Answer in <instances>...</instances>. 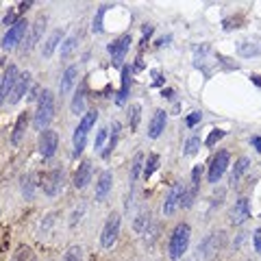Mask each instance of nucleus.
<instances>
[{
    "label": "nucleus",
    "mask_w": 261,
    "mask_h": 261,
    "mask_svg": "<svg viewBox=\"0 0 261 261\" xmlns=\"http://www.w3.org/2000/svg\"><path fill=\"white\" fill-rule=\"evenodd\" d=\"M190 238H192V228H190V224L181 222V224L174 226V231H172V235H170V242H168V254H170V259L178 261L185 252H188Z\"/></svg>",
    "instance_id": "obj_1"
},
{
    "label": "nucleus",
    "mask_w": 261,
    "mask_h": 261,
    "mask_svg": "<svg viewBox=\"0 0 261 261\" xmlns=\"http://www.w3.org/2000/svg\"><path fill=\"white\" fill-rule=\"evenodd\" d=\"M54 116V96L50 90H44L40 94V102H37V111H35V128L37 130H46V126L50 124Z\"/></svg>",
    "instance_id": "obj_2"
},
{
    "label": "nucleus",
    "mask_w": 261,
    "mask_h": 261,
    "mask_svg": "<svg viewBox=\"0 0 261 261\" xmlns=\"http://www.w3.org/2000/svg\"><path fill=\"white\" fill-rule=\"evenodd\" d=\"M96 120H98L96 111H87V114L83 116V120H80V124L76 126V130H74V157H78V154L85 150L87 133H90V128L96 124Z\"/></svg>",
    "instance_id": "obj_3"
},
{
    "label": "nucleus",
    "mask_w": 261,
    "mask_h": 261,
    "mask_svg": "<svg viewBox=\"0 0 261 261\" xmlns=\"http://www.w3.org/2000/svg\"><path fill=\"white\" fill-rule=\"evenodd\" d=\"M120 226H122V218L120 214H111L104 222L102 231H100V244L102 248H114V244L118 242V235H120Z\"/></svg>",
    "instance_id": "obj_4"
},
{
    "label": "nucleus",
    "mask_w": 261,
    "mask_h": 261,
    "mask_svg": "<svg viewBox=\"0 0 261 261\" xmlns=\"http://www.w3.org/2000/svg\"><path fill=\"white\" fill-rule=\"evenodd\" d=\"M26 28H28V22L24 20H18L14 26H9V30L4 33V37H2V48L4 50H11V48H16L18 44H20L22 40H24V35H26Z\"/></svg>",
    "instance_id": "obj_5"
},
{
    "label": "nucleus",
    "mask_w": 261,
    "mask_h": 261,
    "mask_svg": "<svg viewBox=\"0 0 261 261\" xmlns=\"http://www.w3.org/2000/svg\"><path fill=\"white\" fill-rule=\"evenodd\" d=\"M228 161H231V154H228L226 150H220L214 159H211L209 174H207L209 183H218V181H220L222 174H224V172H226V168H228Z\"/></svg>",
    "instance_id": "obj_6"
},
{
    "label": "nucleus",
    "mask_w": 261,
    "mask_h": 261,
    "mask_svg": "<svg viewBox=\"0 0 261 261\" xmlns=\"http://www.w3.org/2000/svg\"><path fill=\"white\" fill-rule=\"evenodd\" d=\"M57 146H59V135L57 130H42L40 133V152L44 159H50L54 152H57Z\"/></svg>",
    "instance_id": "obj_7"
},
{
    "label": "nucleus",
    "mask_w": 261,
    "mask_h": 261,
    "mask_svg": "<svg viewBox=\"0 0 261 261\" xmlns=\"http://www.w3.org/2000/svg\"><path fill=\"white\" fill-rule=\"evenodd\" d=\"M44 194L46 196H57L61 190H64V170H50L44 176Z\"/></svg>",
    "instance_id": "obj_8"
},
{
    "label": "nucleus",
    "mask_w": 261,
    "mask_h": 261,
    "mask_svg": "<svg viewBox=\"0 0 261 261\" xmlns=\"http://www.w3.org/2000/svg\"><path fill=\"white\" fill-rule=\"evenodd\" d=\"M183 194H185L183 183H174L172 188H170V192H168V196H166V202H164V214L166 216H172L174 211L181 207Z\"/></svg>",
    "instance_id": "obj_9"
},
{
    "label": "nucleus",
    "mask_w": 261,
    "mask_h": 261,
    "mask_svg": "<svg viewBox=\"0 0 261 261\" xmlns=\"http://www.w3.org/2000/svg\"><path fill=\"white\" fill-rule=\"evenodd\" d=\"M200 176H202V168L196 166L194 170H192V181H190V188L185 190L183 194V200H181V207L183 209H190L192 204L196 200V194H198V185H200Z\"/></svg>",
    "instance_id": "obj_10"
},
{
    "label": "nucleus",
    "mask_w": 261,
    "mask_h": 261,
    "mask_svg": "<svg viewBox=\"0 0 261 261\" xmlns=\"http://www.w3.org/2000/svg\"><path fill=\"white\" fill-rule=\"evenodd\" d=\"M222 240H224V233H211V235H207V238L200 242V246H198V252H202L204 259H211L218 250H220Z\"/></svg>",
    "instance_id": "obj_11"
},
{
    "label": "nucleus",
    "mask_w": 261,
    "mask_h": 261,
    "mask_svg": "<svg viewBox=\"0 0 261 261\" xmlns=\"http://www.w3.org/2000/svg\"><path fill=\"white\" fill-rule=\"evenodd\" d=\"M128 48H130V35H122V37H118L116 42L109 44V54H111V59H114L116 66L126 57Z\"/></svg>",
    "instance_id": "obj_12"
},
{
    "label": "nucleus",
    "mask_w": 261,
    "mask_h": 261,
    "mask_svg": "<svg viewBox=\"0 0 261 261\" xmlns=\"http://www.w3.org/2000/svg\"><path fill=\"white\" fill-rule=\"evenodd\" d=\"M18 76H20V74H18V68L16 66H9L7 72H4V76L0 78V104L7 100V96L11 94V90H14Z\"/></svg>",
    "instance_id": "obj_13"
},
{
    "label": "nucleus",
    "mask_w": 261,
    "mask_h": 261,
    "mask_svg": "<svg viewBox=\"0 0 261 261\" xmlns=\"http://www.w3.org/2000/svg\"><path fill=\"white\" fill-rule=\"evenodd\" d=\"M248 218H250V207H248V200H246V198H240V200L233 204L231 214H228V220H231V224L240 226V224H244Z\"/></svg>",
    "instance_id": "obj_14"
},
{
    "label": "nucleus",
    "mask_w": 261,
    "mask_h": 261,
    "mask_svg": "<svg viewBox=\"0 0 261 261\" xmlns=\"http://www.w3.org/2000/svg\"><path fill=\"white\" fill-rule=\"evenodd\" d=\"M30 87V74L28 72H22L20 76H18L16 80V85H14V90H11V98H9V102L11 104H16V102H20L22 100V96L26 94V90Z\"/></svg>",
    "instance_id": "obj_15"
},
{
    "label": "nucleus",
    "mask_w": 261,
    "mask_h": 261,
    "mask_svg": "<svg viewBox=\"0 0 261 261\" xmlns=\"http://www.w3.org/2000/svg\"><path fill=\"white\" fill-rule=\"evenodd\" d=\"M166 122H168L166 111L164 109H157V111H154V116H152V120H150V124H148V138L157 140L159 135L166 130Z\"/></svg>",
    "instance_id": "obj_16"
},
{
    "label": "nucleus",
    "mask_w": 261,
    "mask_h": 261,
    "mask_svg": "<svg viewBox=\"0 0 261 261\" xmlns=\"http://www.w3.org/2000/svg\"><path fill=\"white\" fill-rule=\"evenodd\" d=\"M111 185H114V174L109 170H104L96 183V200H104L107 198V194L111 192Z\"/></svg>",
    "instance_id": "obj_17"
},
{
    "label": "nucleus",
    "mask_w": 261,
    "mask_h": 261,
    "mask_svg": "<svg viewBox=\"0 0 261 261\" xmlns=\"http://www.w3.org/2000/svg\"><path fill=\"white\" fill-rule=\"evenodd\" d=\"M90 181H92V164L90 161H83V164L78 166L76 174H74V188L83 190V188H87Z\"/></svg>",
    "instance_id": "obj_18"
},
{
    "label": "nucleus",
    "mask_w": 261,
    "mask_h": 261,
    "mask_svg": "<svg viewBox=\"0 0 261 261\" xmlns=\"http://www.w3.org/2000/svg\"><path fill=\"white\" fill-rule=\"evenodd\" d=\"M61 40H64V30H61V28L52 30L50 37H48V40L44 42V46H42V54H44V57H46V59L50 57V54H52L54 50H57V46L61 44Z\"/></svg>",
    "instance_id": "obj_19"
},
{
    "label": "nucleus",
    "mask_w": 261,
    "mask_h": 261,
    "mask_svg": "<svg viewBox=\"0 0 261 261\" xmlns=\"http://www.w3.org/2000/svg\"><path fill=\"white\" fill-rule=\"evenodd\" d=\"M44 26H46V18L44 16H40L35 20V24H33V30H30V37H28V42H26V46H24V52H30L33 50V46L37 42H40V37H42V30H44Z\"/></svg>",
    "instance_id": "obj_20"
},
{
    "label": "nucleus",
    "mask_w": 261,
    "mask_h": 261,
    "mask_svg": "<svg viewBox=\"0 0 261 261\" xmlns=\"http://www.w3.org/2000/svg\"><path fill=\"white\" fill-rule=\"evenodd\" d=\"M76 78H78V68L70 66L64 72V76H61V94H68V92L74 87V83H76Z\"/></svg>",
    "instance_id": "obj_21"
},
{
    "label": "nucleus",
    "mask_w": 261,
    "mask_h": 261,
    "mask_svg": "<svg viewBox=\"0 0 261 261\" xmlns=\"http://www.w3.org/2000/svg\"><path fill=\"white\" fill-rule=\"evenodd\" d=\"M128 87H130V68L124 66V68H122V87H120V92H118V98H116L118 104H124V102H126Z\"/></svg>",
    "instance_id": "obj_22"
},
{
    "label": "nucleus",
    "mask_w": 261,
    "mask_h": 261,
    "mask_svg": "<svg viewBox=\"0 0 261 261\" xmlns=\"http://www.w3.org/2000/svg\"><path fill=\"white\" fill-rule=\"evenodd\" d=\"M35 172H28V174H24L22 176V196L26 198V200H33V196H35Z\"/></svg>",
    "instance_id": "obj_23"
},
{
    "label": "nucleus",
    "mask_w": 261,
    "mask_h": 261,
    "mask_svg": "<svg viewBox=\"0 0 261 261\" xmlns=\"http://www.w3.org/2000/svg\"><path fill=\"white\" fill-rule=\"evenodd\" d=\"M26 124H28V116L20 114V118H18V122H16V128H14V135H11V144L14 146H18L22 142V135H24V130H26Z\"/></svg>",
    "instance_id": "obj_24"
},
{
    "label": "nucleus",
    "mask_w": 261,
    "mask_h": 261,
    "mask_svg": "<svg viewBox=\"0 0 261 261\" xmlns=\"http://www.w3.org/2000/svg\"><path fill=\"white\" fill-rule=\"evenodd\" d=\"M148 224H150V211L142 209L140 214H138V218H135V222H133L135 233H146L148 231Z\"/></svg>",
    "instance_id": "obj_25"
},
{
    "label": "nucleus",
    "mask_w": 261,
    "mask_h": 261,
    "mask_svg": "<svg viewBox=\"0 0 261 261\" xmlns=\"http://www.w3.org/2000/svg\"><path fill=\"white\" fill-rule=\"evenodd\" d=\"M142 170H144V154L138 152V154L133 157V164H130V185H133V183L140 178Z\"/></svg>",
    "instance_id": "obj_26"
},
{
    "label": "nucleus",
    "mask_w": 261,
    "mask_h": 261,
    "mask_svg": "<svg viewBox=\"0 0 261 261\" xmlns=\"http://www.w3.org/2000/svg\"><path fill=\"white\" fill-rule=\"evenodd\" d=\"M248 164H250V161H248V157H240V159H238V164H235V168H233V174H231V183H233V185L240 183L242 174L248 170Z\"/></svg>",
    "instance_id": "obj_27"
},
{
    "label": "nucleus",
    "mask_w": 261,
    "mask_h": 261,
    "mask_svg": "<svg viewBox=\"0 0 261 261\" xmlns=\"http://www.w3.org/2000/svg\"><path fill=\"white\" fill-rule=\"evenodd\" d=\"M11 261H37V257L30 246H18V250L14 252Z\"/></svg>",
    "instance_id": "obj_28"
},
{
    "label": "nucleus",
    "mask_w": 261,
    "mask_h": 261,
    "mask_svg": "<svg viewBox=\"0 0 261 261\" xmlns=\"http://www.w3.org/2000/svg\"><path fill=\"white\" fill-rule=\"evenodd\" d=\"M76 46H78V35H70L64 44H61V57L64 59L72 57V52L76 50Z\"/></svg>",
    "instance_id": "obj_29"
},
{
    "label": "nucleus",
    "mask_w": 261,
    "mask_h": 261,
    "mask_svg": "<svg viewBox=\"0 0 261 261\" xmlns=\"http://www.w3.org/2000/svg\"><path fill=\"white\" fill-rule=\"evenodd\" d=\"M140 118H142V104L140 102L130 104V109H128V124H130V128L140 126Z\"/></svg>",
    "instance_id": "obj_30"
},
{
    "label": "nucleus",
    "mask_w": 261,
    "mask_h": 261,
    "mask_svg": "<svg viewBox=\"0 0 261 261\" xmlns=\"http://www.w3.org/2000/svg\"><path fill=\"white\" fill-rule=\"evenodd\" d=\"M61 261H83V246H70Z\"/></svg>",
    "instance_id": "obj_31"
},
{
    "label": "nucleus",
    "mask_w": 261,
    "mask_h": 261,
    "mask_svg": "<svg viewBox=\"0 0 261 261\" xmlns=\"http://www.w3.org/2000/svg\"><path fill=\"white\" fill-rule=\"evenodd\" d=\"M83 109H85V90L80 87V90L74 94V100H72V111L74 114H83Z\"/></svg>",
    "instance_id": "obj_32"
},
{
    "label": "nucleus",
    "mask_w": 261,
    "mask_h": 261,
    "mask_svg": "<svg viewBox=\"0 0 261 261\" xmlns=\"http://www.w3.org/2000/svg\"><path fill=\"white\" fill-rule=\"evenodd\" d=\"M157 168H159V154H157V152H152L150 157H148V164L144 166V176H146V178H150V176H152V172L157 170Z\"/></svg>",
    "instance_id": "obj_33"
},
{
    "label": "nucleus",
    "mask_w": 261,
    "mask_h": 261,
    "mask_svg": "<svg viewBox=\"0 0 261 261\" xmlns=\"http://www.w3.org/2000/svg\"><path fill=\"white\" fill-rule=\"evenodd\" d=\"M118 135H120V122H114V135H111V140H109V146L102 150V157H109L111 150L116 148V144H118Z\"/></svg>",
    "instance_id": "obj_34"
},
{
    "label": "nucleus",
    "mask_w": 261,
    "mask_h": 261,
    "mask_svg": "<svg viewBox=\"0 0 261 261\" xmlns=\"http://www.w3.org/2000/svg\"><path fill=\"white\" fill-rule=\"evenodd\" d=\"M198 148H200V138H198V135H194V138H190L188 142H185V154H188V157H192V154H196L198 152Z\"/></svg>",
    "instance_id": "obj_35"
},
{
    "label": "nucleus",
    "mask_w": 261,
    "mask_h": 261,
    "mask_svg": "<svg viewBox=\"0 0 261 261\" xmlns=\"http://www.w3.org/2000/svg\"><path fill=\"white\" fill-rule=\"evenodd\" d=\"M224 135H226V130H220V128L211 130V133H209V138L204 140V144H207L209 148H214V146H216V142H218V140H222V138H224Z\"/></svg>",
    "instance_id": "obj_36"
},
{
    "label": "nucleus",
    "mask_w": 261,
    "mask_h": 261,
    "mask_svg": "<svg viewBox=\"0 0 261 261\" xmlns=\"http://www.w3.org/2000/svg\"><path fill=\"white\" fill-rule=\"evenodd\" d=\"M240 54H242V57H252V54H261V46H248V44H242V46H240Z\"/></svg>",
    "instance_id": "obj_37"
},
{
    "label": "nucleus",
    "mask_w": 261,
    "mask_h": 261,
    "mask_svg": "<svg viewBox=\"0 0 261 261\" xmlns=\"http://www.w3.org/2000/svg\"><path fill=\"white\" fill-rule=\"evenodd\" d=\"M104 11H107V7L98 9V16L94 18V33H100V30H102V16H104Z\"/></svg>",
    "instance_id": "obj_38"
},
{
    "label": "nucleus",
    "mask_w": 261,
    "mask_h": 261,
    "mask_svg": "<svg viewBox=\"0 0 261 261\" xmlns=\"http://www.w3.org/2000/svg\"><path fill=\"white\" fill-rule=\"evenodd\" d=\"M104 140H107V128H100V130H98V135H96V142H94V146H96V148H102Z\"/></svg>",
    "instance_id": "obj_39"
},
{
    "label": "nucleus",
    "mask_w": 261,
    "mask_h": 261,
    "mask_svg": "<svg viewBox=\"0 0 261 261\" xmlns=\"http://www.w3.org/2000/svg\"><path fill=\"white\" fill-rule=\"evenodd\" d=\"M200 118H202V114H198V111H194V114H192V116H188V120H185V124H188V126H196V124L200 122Z\"/></svg>",
    "instance_id": "obj_40"
},
{
    "label": "nucleus",
    "mask_w": 261,
    "mask_h": 261,
    "mask_svg": "<svg viewBox=\"0 0 261 261\" xmlns=\"http://www.w3.org/2000/svg\"><path fill=\"white\" fill-rule=\"evenodd\" d=\"M252 242H254V250L261 252V228H257V231H254V235H252Z\"/></svg>",
    "instance_id": "obj_41"
},
{
    "label": "nucleus",
    "mask_w": 261,
    "mask_h": 261,
    "mask_svg": "<svg viewBox=\"0 0 261 261\" xmlns=\"http://www.w3.org/2000/svg\"><path fill=\"white\" fill-rule=\"evenodd\" d=\"M250 144L254 146V150L261 152V138H252V140H250Z\"/></svg>",
    "instance_id": "obj_42"
},
{
    "label": "nucleus",
    "mask_w": 261,
    "mask_h": 261,
    "mask_svg": "<svg viewBox=\"0 0 261 261\" xmlns=\"http://www.w3.org/2000/svg\"><path fill=\"white\" fill-rule=\"evenodd\" d=\"M250 78H252V83H254V85H259V87H261V76H259V74H252Z\"/></svg>",
    "instance_id": "obj_43"
},
{
    "label": "nucleus",
    "mask_w": 261,
    "mask_h": 261,
    "mask_svg": "<svg viewBox=\"0 0 261 261\" xmlns=\"http://www.w3.org/2000/svg\"><path fill=\"white\" fill-rule=\"evenodd\" d=\"M172 94H174L172 90H164V98H172Z\"/></svg>",
    "instance_id": "obj_44"
},
{
    "label": "nucleus",
    "mask_w": 261,
    "mask_h": 261,
    "mask_svg": "<svg viewBox=\"0 0 261 261\" xmlns=\"http://www.w3.org/2000/svg\"><path fill=\"white\" fill-rule=\"evenodd\" d=\"M28 98H30V100H35V98H37V87H35L33 92H30V96H28Z\"/></svg>",
    "instance_id": "obj_45"
}]
</instances>
